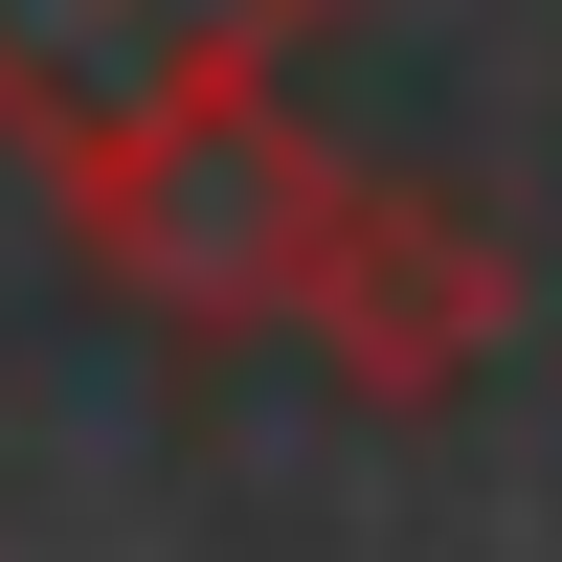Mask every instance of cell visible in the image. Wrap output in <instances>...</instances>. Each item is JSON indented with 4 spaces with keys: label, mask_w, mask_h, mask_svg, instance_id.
Instances as JSON below:
<instances>
[{
    "label": "cell",
    "mask_w": 562,
    "mask_h": 562,
    "mask_svg": "<svg viewBox=\"0 0 562 562\" xmlns=\"http://www.w3.org/2000/svg\"><path fill=\"white\" fill-rule=\"evenodd\" d=\"M315 45L338 0H0V158L90 225L158 158H203L225 113H293Z\"/></svg>",
    "instance_id": "obj_1"
},
{
    "label": "cell",
    "mask_w": 562,
    "mask_h": 562,
    "mask_svg": "<svg viewBox=\"0 0 562 562\" xmlns=\"http://www.w3.org/2000/svg\"><path fill=\"white\" fill-rule=\"evenodd\" d=\"M495 338H518V225H495L473 180H383L360 158V225H338V270H315V360L428 428V405H473Z\"/></svg>",
    "instance_id": "obj_2"
}]
</instances>
